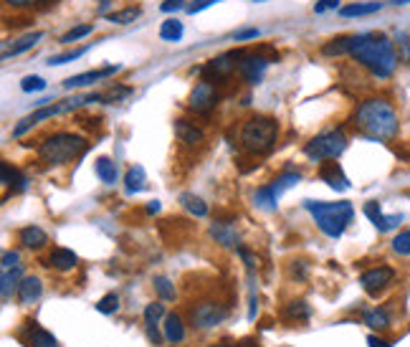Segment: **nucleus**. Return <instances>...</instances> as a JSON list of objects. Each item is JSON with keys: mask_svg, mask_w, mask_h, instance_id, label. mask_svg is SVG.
Here are the masks:
<instances>
[{"mask_svg": "<svg viewBox=\"0 0 410 347\" xmlns=\"http://www.w3.org/2000/svg\"><path fill=\"white\" fill-rule=\"evenodd\" d=\"M175 135L185 145H200L203 142V129H198L195 124H190L188 119H175Z\"/></svg>", "mask_w": 410, "mask_h": 347, "instance_id": "5701e85b", "label": "nucleus"}, {"mask_svg": "<svg viewBox=\"0 0 410 347\" xmlns=\"http://www.w3.org/2000/svg\"><path fill=\"white\" fill-rule=\"evenodd\" d=\"M352 44H355V36H339V39H332L321 46V54L324 56H349Z\"/></svg>", "mask_w": 410, "mask_h": 347, "instance_id": "393cba45", "label": "nucleus"}, {"mask_svg": "<svg viewBox=\"0 0 410 347\" xmlns=\"http://www.w3.org/2000/svg\"><path fill=\"white\" fill-rule=\"evenodd\" d=\"M147 213H160V201H152L150 206H147Z\"/></svg>", "mask_w": 410, "mask_h": 347, "instance_id": "603ef678", "label": "nucleus"}, {"mask_svg": "<svg viewBox=\"0 0 410 347\" xmlns=\"http://www.w3.org/2000/svg\"><path fill=\"white\" fill-rule=\"evenodd\" d=\"M279 137V124L271 117H251L241 127V145L254 155H266L274 150Z\"/></svg>", "mask_w": 410, "mask_h": 347, "instance_id": "39448f33", "label": "nucleus"}, {"mask_svg": "<svg viewBox=\"0 0 410 347\" xmlns=\"http://www.w3.org/2000/svg\"><path fill=\"white\" fill-rule=\"evenodd\" d=\"M18 241L26 248L39 251V248H44L46 243H49V233H46L44 228H39V226H26V228L18 231Z\"/></svg>", "mask_w": 410, "mask_h": 347, "instance_id": "a211bd4d", "label": "nucleus"}, {"mask_svg": "<svg viewBox=\"0 0 410 347\" xmlns=\"http://www.w3.org/2000/svg\"><path fill=\"white\" fill-rule=\"evenodd\" d=\"M152 284H155V291L160 294L162 302H172V299L178 297V291H175V284H172L167 276H155L152 279Z\"/></svg>", "mask_w": 410, "mask_h": 347, "instance_id": "c9c22d12", "label": "nucleus"}, {"mask_svg": "<svg viewBox=\"0 0 410 347\" xmlns=\"http://www.w3.org/2000/svg\"><path fill=\"white\" fill-rule=\"evenodd\" d=\"M216 3H221V0H195V3H190V6H188V13H190V16H195V13H200V11H205V8L216 6Z\"/></svg>", "mask_w": 410, "mask_h": 347, "instance_id": "a18cd8bd", "label": "nucleus"}, {"mask_svg": "<svg viewBox=\"0 0 410 347\" xmlns=\"http://www.w3.org/2000/svg\"><path fill=\"white\" fill-rule=\"evenodd\" d=\"M383 11V3L380 0H367V3H349V6L339 8V16L342 18H360V16H372V13Z\"/></svg>", "mask_w": 410, "mask_h": 347, "instance_id": "aec40b11", "label": "nucleus"}, {"mask_svg": "<svg viewBox=\"0 0 410 347\" xmlns=\"http://www.w3.org/2000/svg\"><path fill=\"white\" fill-rule=\"evenodd\" d=\"M144 185H147L144 168H142V165H132V168L127 170V175H124V188H127V193L132 196V193L144 191Z\"/></svg>", "mask_w": 410, "mask_h": 347, "instance_id": "c85d7f7f", "label": "nucleus"}, {"mask_svg": "<svg viewBox=\"0 0 410 347\" xmlns=\"http://www.w3.org/2000/svg\"><path fill=\"white\" fill-rule=\"evenodd\" d=\"M339 8V0H316L314 3V13H329V11H337Z\"/></svg>", "mask_w": 410, "mask_h": 347, "instance_id": "c03bdc74", "label": "nucleus"}, {"mask_svg": "<svg viewBox=\"0 0 410 347\" xmlns=\"http://www.w3.org/2000/svg\"><path fill=\"white\" fill-rule=\"evenodd\" d=\"M96 175L101 178V183H106V185H114L116 183V165L111 163L109 157H99L96 160Z\"/></svg>", "mask_w": 410, "mask_h": 347, "instance_id": "72a5a7b5", "label": "nucleus"}, {"mask_svg": "<svg viewBox=\"0 0 410 347\" xmlns=\"http://www.w3.org/2000/svg\"><path fill=\"white\" fill-rule=\"evenodd\" d=\"M41 294H44V284H41L39 276H26V279L21 281V286H18V299H21L23 304L36 302Z\"/></svg>", "mask_w": 410, "mask_h": 347, "instance_id": "b1692460", "label": "nucleus"}, {"mask_svg": "<svg viewBox=\"0 0 410 347\" xmlns=\"http://www.w3.org/2000/svg\"><path fill=\"white\" fill-rule=\"evenodd\" d=\"M304 208L314 216L316 228L321 231L329 238H339L344 233V228L349 226L352 216H355V208L349 201H339V203H324V201H304Z\"/></svg>", "mask_w": 410, "mask_h": 347, "instance_id": "7ed1b4c3", "label": "nucleus"}, {"mask_svg": "<svg viewBox=\"0 0 410 347\" xmlns=\"http://www.w3.org/2000/svg\"><path fill=\"white\" fill-rule=\"evenodd\" d=\"M0 183L3 188H13L16 193H23L28 188V178L11 163H0Z\"/></svg>", "mask_w": 410, "mask_h": 347, "instance_id": "f3484780", "label": "nucleus"}, {"mask_svg": "<svg viewBox=\"0 0 410 347\" xmlns=\"http://www.w3.org/2000/svg\"><path fill=\"white\" fill-rule=\"evenodd\" d=\"M259 36H261L259 29H246V31H239L233 39H236V41H254V39H259Z\"/></svg>", "mask_w": 410, "mask_h": 347, "instance_id": "09e8293b", "label": "nucleus"}, {"mask_svg": "<svg viewBox=\"0 0 410 347\" xmlns=\"http://www.w3.org/2000/svg\"><path fill=\"white\" fill-rule=\"evenodd\" d=\"M367 345L370 347H393V342L383 340V337H377V335H370L367 337Z\"/></svg>", "mask_w": 410, "mask_h": 347, "instance_id": "3c124183", "label": "nucleus"}, {"mask_svg": "<svg viewBox=\"0 0 410 347\" xmlns=\"http://www.w3.org/2000/svg\"><path fill=\"white\" fill-rule=\"evenodd\" d=\"M23 279H26V276H23L21 266L3 269V279H0V294H3V302H8V299H11L13 291H18V286H21Z\"/></svg>", "mask_w": 410, "mask_h": 347, "instance_id": "412c9836", "label": "nucleus"}, {"mask_svg": "<svg viewBox=\"0 0 410 347\" xmlns=\"http://www.w3.org/2000/svg\"><path fill=\"white\" fill-rule=\"evenodd\" d=\"M190 317H193V327H198V330H213L228 319V307L216 299H205V302L195 304Z\"/></svg>", "mask_w": 410, "mask_h": 347, "instance_id": "0eeeda50", "label": "nucleus"}, {"mask_svg": "<svg viewBox=\"0 0 410 347\" xmlns=\"http://www.w3.org/2000/svg\"><path fill=\"white\" fill-rule=\"evenodd\" d=\"M89 142L74 132H56L39 145V157L46 165H66L86 152Z\"/></svg>", "mask_w": 410, "mask_h": 347, "instance_id": "20e7f679", "label": "nucleus"}, {"mask_svg": "<svg viewBox=\"0 0 410 347\" xmlns=\"http://www.w3.org/2000/svg\"><path fill=\"white\" fill-rule=\"evenodd\" d=\"M129 94H132V89H129V86H114V89L104 94V101H106V104H114V101H119L122 96H129Z\"/></svg>", "mask_w": 410, "mask_h": 347, "instance_id": "37998d69", "label": "nucleus"}, {"mask_svg": "<svg viewBox=\"0 0 410 347\" xmlns=\"http://www.w3.org/2000/svg\"><path fill=\"white\" fill-rule=\"evenodd\" d=\"M299 180H301V173H296V170H286V173L276 175V178L271 180V185H269V188L274 191V196L281 198V193H286L289 188H294Z\"/></svg>", "mask_w": 410, "mask_h": 347, "instance_id": "cd10ccee", "label": "nucleus"}, {"mask_svg": "<svg viewBox=\"0 0 410 347\" xmlns=\"http://www.w3.org/2000/svg\"><path fill=\"white\" fill-rule=\"evenodd\" d=\"M344 150H347V137H344V129L337 127L311 137L304 147V155L311 163H324V160H337Z\"/></svg>", "mask_w": 410, "mask_h": 347, "instance_id": "423d86ee", "label": "nucleus"}, {"mask_svg": "<svg viewBox=\"0 0 410 347\" xmlns=\"http://www.w3.org/2000/svg\"><path fill=\"white\" fill-rule=\"evenodd\" d=\"M86 51H89V46H84V49H76V51H69V54H61V56H51L49 66H64V64H69V61H76V59H81Z\"/></svg>", "mask_w": 410, "mask_h": 347, "instance_id": "58836bf2", "label": "nucleus"}, {"mask_svg": "<svg viewBox=\"0 0 410 347\" xmlns=\"http://www.w3.org/2000/svg\"><path fill=\"white\" fill-rule=\"evenodd\" d=\"M393 251L398 256H410V228L400 231L398 236L393 238Z\"/></svg>", "mask_w": 410, "mask_h": 347, "instance_id": "4c0bfd02", "label": "nucleus"}, {"mask_svg": "<svg viewBox=\"0 0 410 347\" xmlns=\"http://www.w3.org/2000/svg\"><path fill=\"white\" fill-rule=\"evenodd\" d=\"M349 56L377 79H390L398 69V51L385 34H355Z\"/></svg>", "mask_w": 410, "mask_h": 347, "instance_id": "f257e3e1", "label": "nucleus"}, {"mask_svg": "<svg viewBox=\"0 0 410 347\" xmlns=\"http://www.w3.org/2000/svg\"><path fill=\"white\" fill-rule=\"evenodd\" d=\"M79 263V256L71 251V248H54L49 253V266L56 271H71Z\"/></svg>", "mask_w": 410, "mask_h": 347, "instance_id": "6ab92c4d", "label": "nucleus"}, {"mask_svg": "<svg viewBox=\"0 0 410 347\" xmlns=\"http://www.w3.org/2000/svg\"><path fill=\"white\" fill-rule=\"evenodd\" d=\"M244 51H231V54H223V56L213 59V61L205 64L200 71L208 74V76H216V79H223V76H231L236 69H239V59Z\"/></svg>", "mask_w": 410, "mask_h": 347, "instance_id": "f8f14e48", "label": "nucleus"}, {"mask_svg": "<svg viewBox=\"0 0 410 347\" xmlns=\"http://www.w3.org/2000/svg\"><path fill=\"white\" fill-rule=\"evenodd\" d=\"M365 216L372 221V226H375V228L380 231V233H388V231L398 228V226L405 221L403 213H393V216H385L383 208H380V203H377V201L365 203Z\"/></svg>", "mask_w": 410, "mask_h": 347, "instance_id": "9b49d317", "label": "nucleus"}, {"mask_svg": "<svg viewBox=\"0 0 410 347\" xmlns=\"http://www.w3.org/2000/svg\"><path fill=\"white\" fill-rule=\"evenodd\" d=\"M91 31H94V26H89V23H86V26H76V29H71L66 36H64L61 44H74V41L84 39V36H89Z\"/></svg>", "mask_w": 410, "mask_h": 347, "instance_id": "a19ab883", "label": "nucleus"}, {"mask_svg": "<svg viewBox=\"0 0 410 347\" xmlns=\"http://www.w3.org/2000/svg\"><path fill=\"white\" fill-rule=\"evenodd\" d=\"M21 256L18 251H3V269H13V266H21Z\"/></svg>", "mask_w": 410, "mask_h": 347, "instance_id": "49530a36", "label": "nucleus"}, {"mask_svg": "<svg viewBox=\"0 0 410 347\" xmlns=\"http://www.w3.org/2000/svg\"><path fill=\"white\" fill-rule=\"evenodd\" d=\"M213 347H231V345H213Z\"/></svg>", "mask_w": 410, "mask_h": 347, "instance_id": "5fc2aeb1", "label": "nucleus"}, {"mask_svg": "<svg viewBox=\"0 0 410 347\" xmlns=\"http://www.w3.org/2000/svg\"><path fill=\"white\" fill-rule=\"evenodd\" d=\"M96 309H99L101 314H114L116 309H119V297H116V294H106V297L99 299Z\"/></svg>", "mask_w": 410, "mask_h": 347, "instance_id": "ea45409f", "label": "nucleus"}, {"mask_svg": "<svg viewBox=\"0 0 410 347\" xmlns=\"http://www.w3.org/2000/svg\"><path fill=\"white\" fill-rule=\"evenodd\" d=\"M390 6H410V0H388Z\"/></svg>", "mask_w": 410, "mask_h": 347, "instance_id": "864d4df0", "label": "nucleus"}, {"mask_svg": "<svg viewBox=\"0 0 410 347\" xmlns=\"http://www.w3.org/2000/svg\"><path fill=\"white\" fill-rule=\"evenodd\" d=\"M180 206H183L188 213H193L195 218H205V216H208V206H205V201L198 196H193V193H183V196H180Z\"/></svg>", "mask_w": 410, "mask_h": 347, "instance_id": "c756f323", "label": "nucleus"}, {"mask_svg": "<svg viewBox=\"0 0 410 347\" xmlns=\"http://www.w3.org/2000/svg\"><path fill=\"white\" fill-rule=\"evenodd\" d=\"M211 233H213V238L221 243V246L231 248V246H236V243H239V236H236V231H233L228 223H216L211 228Z\"/></svg>", "mask_w": 410, "mask_h": 347, "instance_id": "473e14b6", "label": "nucleus"}, {"mask_svg": "<svg viewBox=\"0 0 410 347\" xmlns=\"http://www.w3.org/2000/svg\"><path fill=\"white\" fill-rule=\"evenodd\" d=\"M139 18V8H124V11L109 13V21L116 23V26H127V23H134Z\"/></svg>", "mask_w": 410, "mask_h": 347, "instance_id": "e433bc0d", "label": "nucleus"}, {"mask_svg": "<svg viewBox=\"0 0 410 347\" xmlns=\"http://www.w3.org/2000/svg\"><path fill=\"white\" fill-rule=\"evenodd\" d=\"M355 127L370 140H393L398 137L400 119L395 106L383 96H370V99L360 101L355 112Z\"/></svg>", "mask_w": 410, "mask_h": 347, "instance_id": "f03ea898", "label": "nucleus"}, {"mask_svg": "<svg viewBox=\"0 0 410 347\" xmlns=\"http://www.w3.org/2000/svg\"><path fill=\"white\" fill-rule=\"evenodd\" d=\"M319 180L321 183H327L332 191H349V180L347 175L342 173L337 163H324L319 168Z\"/></svg>", "mask_w": 410, "mask_h": 347, "instance_id": "2eb2a0df", "label": "nucleus"}, {"mask_svg": "<svg viewBox=\"0 0 410 347\" xmlns=\"http://www.w3.org/2000/svg\"><path fill=\"white\" fill-rule=\"evenodd\" d=\"M26 340L31 347H59L56 337L51 335L49 330H44L39 322H34V319H28L26 322Z\"/></svg>", "mask_w": 410, "mask_h": 347, "instance_id": "dca6fc26", "label": "nucleus"}, {"mask_svg": "<svg viewBox=\"0 0 410 347\" xmlns=\"http://www.w3.org/2000/svg\"><path fill=\"white\" fill-rule=\"evenodd\" d=\"M119 71V66H104V69H96V71H84V74H76V76L66 79L64 81V89H79V86H89L99 79H109Z\"/></svg>", "mask_w": 410, "mask_h": 347, "instance_id": "4468645a", "label": "nucleus"}, {"mask_svg": "<svg viewBox=\"0 0 410 347\" xmlns=\"http://www.w3.org/2000/svg\"><path fill=\"white\" fill-rule=\"evenodd\" d=\"M162 335H165L167 342L178 345V342L185 340V325L178 314H165V322H162Z\"/></svg>", "mask_w": 410, "mask_h": 347, "instance_id": "4be33fe9", "label": "nucleus"}, {"mask_svg": "<svg viewBox=\"0 0 410 347\" xmlns=\"http://www.w3.org/2000/svg\"><path fill=\"white\" fill-rule=\"evenodd\" d=\"M362 322H365L370 330H377L383 332L388 330L390 325H393V319H390V312L385 307H375V309H367L365 317H362Z\"/></svg>", "mask_w": 410, "mask_h": 347, "instance_id": "a878e982", "label": "nucleus"}, {"mask_svg": "<svg viewBox=\"0 0 410 347\" xmlns=\"http://www.w3.org/2000/svg\"><path fill=\"white\" fill-rule=\"evenodd\" d=\"M311 317V307L306 302H291L286 304V309H284V319L286 322H306V319Z\"/></svg>", "mask_w": 410, "mask_h": 347, "instance_id": "7c9ffc66", "label": "nucleus"}, {"mask_svg": "<svg viewBox=\"0 0 410 347\" xmlns=\"http://www.w3.org/2000/svg\"><path fill=\"white\" fill-rule=\"evenodd\" d=\"M254 203L259 208H266V211H276V206H279V198L274 196V191L271 188H259V191L254 193Z\"/></svg>", "mask_w": 410, "mask_h": 347, "instance_id": "f704fd0d", "label": "nucleus"}, {"mask_svg": "<svg viewBox=\"0 0 410 347\" xmlns=\"http://www.w3.org/2000/svg\"><path fill=\"white\" fill-rule=\"evenodd\" d=\"M44 39V34H41V31H36V34H26V36H21V39L16 41V44L11 46V49L8 51H3V59H11V56H21V54H26V51H31L34 49L36 44H39V41Z\"/></svg>", "mask_w": 410, "mask_h": 347, "instance_id": "bb28decb", "label": "nucleus"}, {"mask_svg": "<svg viewBox=\"0 0 410 347\" xmlns=\"http://www.w3.org/2000/svg\"><path fill=\"white\" fill-rule=\"evenodd\" d=\"M41 0H6V6H11V8H34V6H39Z\"/></svg>", "mask_w": 410, "mask_h": 347, "instance_id": "8fccbe9b", "label": "nucleus"}, {"mask_svg": "<svg viewBox=\"0 0 410 347\" xmlns=\"http://www.w3.org/2000/svg\"><path fill=\"white\" fill-rule=\"evenodd\" d=\"M269 61H271V59H266L264 54L244 51L236 71H239L241 76H244V81H249V84H261V79H264V74H266V69H269Z\"/></svg>", "mask_w": 410, "mask_h": 347, "instance_id": "6e6552de", "label": "nucleus"}, {"mask_svg": "<svg viewBox=\"0 0 410 347\" xmlns=\"http://www.w3.org/2000/svg\"><path fill=\"white\" fill-rule=\"evenodd\" d=\"M185 29H183V23L175 21V18H170V21H165L160 26V39L167 41V44H178L180 39H183Z\"/></svg>", "mask_w": 410, "mask_h": 347, "instance_id": "2f4dec72", "label": "nucleus"}, {"mask_svg": "<svg viewBox=\"0 0 410 347\" xmlns=\"http://www.w3.org/2000/svg\"><path fill=\"white\" fill-rule=\"evenodd\" d=\"M185 8V0H165L160 6V11L162 13H178V11H183Z\"/></svg>", "mask_w": 410, "mask_h": 347, "instance_id": "de8ad7c7", "label": "nucleus"}, {"mask_svg": "<svg viewBox=\"0 0 410 347\" xmlns=\"http://www.w3.org/2000/svg\"><path fill=\"white\" fill-rule=\"evenodd\" d=\"M254 3H266V0H254Z\"/></svg>", "mask_w": 410, "mask_h": 347, "instance_id": "6e6d98bb", "label": "nucleus"}, {"mask_svg": "<svg viewBox=\"0 0 410 347\" xmlns=\"http://www.w3.org/2000/svg\"><path fill=\"white\" fill-rule=\"evenodd\" d=\"M393 279H395V269H390V266H375V269H367L365 274L360 276V286L367 294L377 297L380 291L393 284Z\"/></svg>", "mask_w": 410, "mask_h": 347, "instance_id": "9d476101", "label": "nucleus"}, {"mask_svg": "<svg viewBox=\"0 0 410 347\" xmlns=\"http://www.w3.org/2000/svg\"><path fill=\"white\" fill-rule=\"evenodd\" d=\"M21 89L23 91H44L46 89V81L41 76H26L21 81Z\"/></svg>", "mask_w": 410, "mask_h": 347, "instance_id": "79ce46f5", "label": "nucleus"}, {"mask_svg": "<svg viewBox=\"0 0 410 347\" xmlns=\"http://www.w3.org/2000/svg\"><path fill=\"white\" fill-rule=\"evenodd\" d=\"M188 104H190V109H193V112H200V114L211 112L213 106L218 104V89H216V84H213V81H208V79L198 81V84H195V89L190 91Z\"/></svg>", "mask_w": 410, "mask_h": 347, "instance_id": "1a4fd4ad", "label": "nucleus"}, {"mask_svg": "<svg viewBox=\"0 0 410 347\" xmlns=\"http://www.w3.org/2000/svg\"><path fill=\"white\" fill-rule=\"evenodd\" d=\"M162 317H165V304L152 302V304L144 307V330H147V337H150V342L155 347H160L162 337H165V335H160V330H157V325H160Z\"/></svg>", "mask_w": 410, "mask_h": 347, "instance_id": "ddd939ff", "label": "nucleus"}]
</instances>
